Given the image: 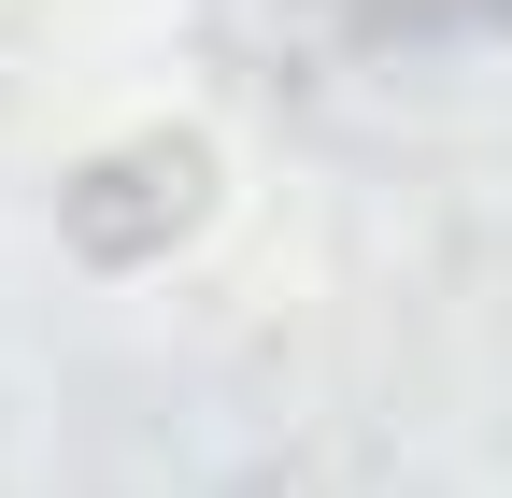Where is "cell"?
I'll list each match as a JSON object with an SVG mask.
<instances>
[{"mask_svg": "<svg viewBox=\"0 0 512 498\" xmlns=\"http://www.w3.org/2000/svg\"><path fill=\"white\" fill-rule=\"evenodd\" d=\"M384 43H456V29H512V0H356Z\"/></svg>", "mask_w": 512, "mask_h": 498, "instance_id": "cell-1", "label": "cell"}]
</instances>
